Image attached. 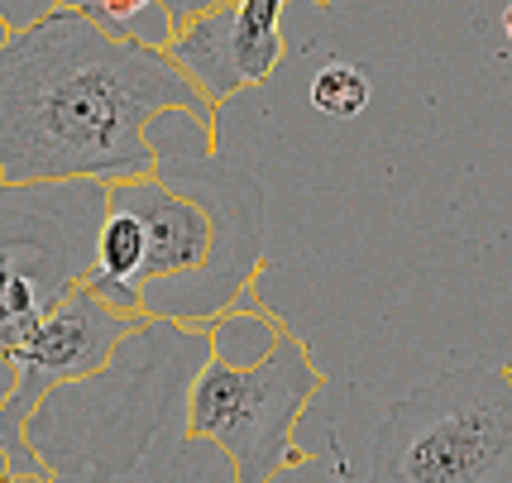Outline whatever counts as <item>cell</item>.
Wrapping results in <instances>:
<instances>
[{
	"instance_id": "6da1fadb",
	"label": "cell",
	"mask_w": 512,
	"mask_h": 483,
	"mask_svg": "<svg viewBox=\"0 0 512 483\" xmlns=\"http://www.w3.org/2000/svg\"><path fill=\"white\" fill-rule=\"evenodd\" d=\"M216 106L173 53L96 5H48L0 39V182H125L158 168L154 125Z\"/></svg>"
},
{
	"instance_id": "5b68a950",
	"label": "cell",
	"mask_w": 512,
	"mask_h": 483,
	"mask_svg": "<svg viewBox=\"0 0 512 483\" xmlns=\"http://www.w3.org/2000/svg\"><path fill=\"white\" fill-rule=\"evenodd\" d=\"M111 182H0V397L34 326L87 283Z\"/></svg>"
},
{
	"instance_id": "8992f818",
	"label": "cell",
	"mask_w": 512,
	"mask_h": 483,
	"mask_svg": "<svg viewBox=\"0 0 512 483\" xmlns=\"http://www.w3.org/2000/svg\"><path fill=\"white\" fill-rule=\"evenodd\" d=\"M149 326H163V321L120 311L91 283L72 287L48 311L10 359V393L0 397V483H53V469L29 440L39 407L53 393H63L67 383L106 374L120 345L139 340Z\"/></svg>"
},
{
	"instance_id": "7a4b0ae2",
	"label": "cell",
	"mask_w": 512,
	"mask_h": 483,
	"mask_svg": "<svg viewBox=\"0 0 512 483\" xmlns=\"http://www.w3.org/2000/svg\"><path fill=\"white\" fill-rule=\"evenodd\" d=\"M158 168L111 182V197L134 206L149 230L125 311L163 326L206 330L245 302L264 273V187L221 158L211 139L168 144L154 125Z\"/></svg>"
},
{
	"instance_id": "3957f363",
	"label": "cell",
	"mask_w": 512,
	"mask_h": 483,
	"mask_svg": "<svg viewBox=\"0 0 512 483\" xmlns=\"http://www.w3.org/2000/svg\"><path fill=\"white\" fill-rule=\"evenodd\" d=\"M321 388L326 374L292 326H283L278 345L254 364L206 350L187 383L182 440L216 445L235 483H278L288 469L307 464V450L297 445V421L307 417Z\"/></svg>"
},
{
	"instance_id": "52a82bcc",
	"label": "cell",
	"mask_w": 512,
	"mask_h": 483,
	"mask_svg": "<svg viewBox=\"0 0 512 483\" xmlns=\"http://www.w3.org/2000/svg\"><path fill=\"white\" fill-rule=\"evenodd\" d=\"M163 48L173 53V63L197 82V91L216 110L249 87L245 67H240V48H235V5L206 10L197 20L178 24V29L163 39Z\"/></svg>"
},
{
	"instance_id": "30bf717a",
	"label": "cell",
	"mask_w": 512,
	"mask_h": 483,
	"mask_svg": "<svg viewBox=\"0 0 512 483\" xmlns=\"http://www.w3.org/2000/svg\"><path fill=\"white\" fill-rule=\"evenodd\" d=\"M307 96H312V106L321 110V115L355 120V115H364V106H369V77H364V67H355V63H326L312 77Z\"/></svg>"
},
{
	"instance_id": "4fadbf2b",
	"label": "cell",
	"mask_w": 512,
	"mask_h": 483,
	"mask_svg": "<svg viewBox=\"0 0 512 483\" xmlns=\"http://www.w3.org/2000/svg\"><path fill=\"white\" fill-rule=\"evenodd\" d=\"M503 34H508V44H512V0H508V10H503Z\"/></svg>"
},
{
	"instance_id": "8fae6325",
	"label": "cell",
	"mask_w": 512,
	"mask_h": 483,
	"mask_svg": "<svg viewBox=\"0 0 512 483\" xmlns=\"http://www.w3.org/2000/svg\"><path fill=\"white\" fill-rule=\"evenodd\" d=\"M225 5H240V0H158V10H163V24H168V29L197 20V15H206V10H225Z\"/></svg>"
},
{
	"instance_id": "277c9868",
	"label": "cell",
	"mask_w": 512,
	"mask_h": 483,
	"mask_svg": "<svg viewBox=\"0 0 512 483\" xmlns=\"http://www.w3.org/2000/svg\"><path fill=\"white\" fill-rule=\"evenodd\" d=\"M369 483H512V369H446L393 402Z\"/></svg>"
},
{
	"instance_id": "7c38bea8",
	"label": "cell",
	"mask_w": 512,
	"mask_h": 483,
	"mask_svg": "<svg viewBox=\"0 0 512 483\" xmlns=\"http://www.w3.org/2000/svg\"><path fill=\"white\" fill-rule=\"evenodd\" d=\"M149 5H158V0H96V10L111 24H120V29H134V20H139Z\"/></svg>"
},
{
	"instance_id": "9c48e42d",
	"label": "cell",
	"mask_w": 512,
	"mask_h": 483,
	"mask_svg": "<svg viewBox=\"0 0 512 483\" xmlns=\"http://www.w3.org/2000/svg\"><path fill=\"white\" fill-rule=\"evenodd\" d=\"M283 5L288 0H240L235 5V48H240L249 87H264L273 67L283 63V34H278Z\"/></svg>"
},
{
	"instance_id": "ba28073f",
	"label": "cell",
	"mask_w": 512,
	"mask_h": 483,
	"mask_svg": "<svg viewBox=\"0 0 512 483\" xmlns=\"http://www.w3.org/2000/svg\"><path fill=\"white\" fill-rule=\"evenodd\" d=\"M144 249H149V230H144V216L125 206V201L111 197V211L101 220V235H96V259H91L87 283L125 311V297H130V283L139 264H144Z\"/></svg>"
},
{
	"instance_id": "5bb4252c",
	"label": "cell",
	"mask_w": 512,
	"mask_h": 483,
	"mask_svg": "<svg viewBox=\"0 0 512 483\" xmlns=\"http://www.w3.org/2000/svg\"><path fill=\"white\" fill-rule=\"evenodd\" d=\"M307 5H331V0H307Z\"/></svg>"
}]
</instances>
